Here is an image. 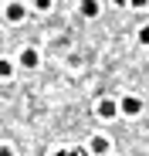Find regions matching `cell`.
Masks as SVG:
<instances>
[{
    "label": "cell",
    "mask_w": 149,
    "mask_h": 156,
    "mask_svg": "<svg viewBox=\"0 0 149 156\" xmlns=\"http://www.w3.org/2000/svg\"><path fill=\"white\" fill-rule=\"evenodd\" d=\"M119 109L126 112V115H139V112H142V102L129 95V98H122V105H119Z\"/></svg>",
    "instance_id": "cell-1"
},
{
    "label": "cell",
    "mask_w": 149,
    "mask_h": 156,
    "mask_svg": "<svg viewBox=\"0 0 149 156\" xmlns=\"http://www.w3.org/2000/svg\"><path fill=\"white\" fill-rule=\"evenodd\" d=\"M115 112H119V105H115L112 98H102V102H98V115H102V119H115Z\"/></svg>",
    "instance_id": "cell-2"
},
{
    "label": "cell",
    "mask_w": 149,
    "mask_h": 156,
    "mask_svg": "<svg viewBox=\"0 0 149 156\" xmlns=\"http://www.w3.org/2000/svg\"><path fill=\"white\" fill-rule=\"evenodd\" d=\"M109 146H112V143H109L105 136H95V139H92V153H109Z\"/></svg>",
    "instance_id": "cell-3"
},
{
    "label": "cell",
    "mask_w": 149,
    "mask_h": 156,
    "mask_svg": "<svg viewBox=\"0 0 149 156\" xmlns=\"http://www.w3.org/2000/svg\"><path fill=\"white\" fill-rule=\"evenodd\" d=\"M7 20H14V24L24 20V7H20V4H10V7H7Z\"/></svg>",
    "instance_id": "cell-4"
},
{
    "label": "cell",
    "mask_w": 149,
    "mask_h": 156,
    "mask_svg": "<svg viewBox=\"0 0 149 156\" xmlns=\"http://www.w3.org/2000/svg\"><path fill=\"white\" fill-rule=\"evenodd\" d=\"M20 61H24V68H34V65H37V51H34V48H27V51L20 55Z\"/></svg>",
    "instance_id": "cell-5"
},
{
    "label": "cell",
    "mask_w": 149,
    "mask_h": 156,
    "mask_svg": "<svg viewBox=\"0 0 149 156\" xmlns=\"http://www.w3.org/2000/svg\"><path fill=\"white\" fill-rule=\"evenodd\" d=\"M81 14L85 17H95L98 14V4H95V0H81Z\"/></svg>",
    "instance_id": "cell-6"
},
{
    "label": "cell",
    "mask_w": 149,
    "mask_h": 156,
    "mask_svg": "<svg viewBox=\"0 0 149 156\" xmlns=\"http://www.w3.org/2000/svg\"><path fill=\"white\" fill-rule=\"evenodd\" d=\"M10 71H14V68H10V61H0V78H7Z\"/></svg>",
    "instance_id": "cell-7"
},
{
    "label": "cell",
    "mask_w": 149,
    "mask_h": 156,
    "mask_svg": "<svg viewBox=\"0 0 149 156\" xmlns=\"http://www.w3.org/2000/svg\"><path fill=\"white\" fill-rule=\"evenodd\" d=\"M139 41H142V44H149V24H146V27L139 31Z\"/></svg>",
    "instance_id": "cell-8"
},
{
    "label": "cell",
    "mask_w": 149,
    "mask_h": 156,
    "mask_svg": "<svg viewBox=\"0 0 149 156\" xmlns=\"http://www.w3.org/2000/svg\"><path fill=\"white\" fill-rule=\"evenodd\" d=\"M34 7H37V10H47V7H51V0H34Z\"/></svg>",
    "instance_id": "cell-9"
},
{
    "label": "cell",
    "mask_w": 149,
    "mask_h": 156,
    "mask_svg": "<svg viewBox=\"0 0 149 156\" xmlns=\"http://www.w3.org/2000/svg\"><path fill=\"white\" fill-rule=\"evenodd\" d=\"M149 0H129V7H146Z\"/></svg>",
    "instance_id": "cell-10"
},
{
    "label": "cell",
    "mask_w": 149,
    "mask_h": 156,
    "mask_svg": "<svg viewBox=\"0 0 149 156\" xmlns=\"http://www.w3.org/2000/svg\"><path fill=\"white\" fill-rule=\"evenodd\" d=\"M0 156H14V153H10V146H0Z\"/></svg>",
    "instance_id": "cell-11"
},
{
    "label": "cell",
    "mask_w": 149,
    "mask_h": 156,
    "mask_svg": "<svg viewBox=\"0 0 149 156\" xmlns=\"http://www.w3.org/2000/svg\"><path fill=\"white\" fill-rule=\"evenodd\" d=\"M54 156H71V153H54Z\"/></svg>",
    "instance_id": "cell-12"
}]
</instances>
